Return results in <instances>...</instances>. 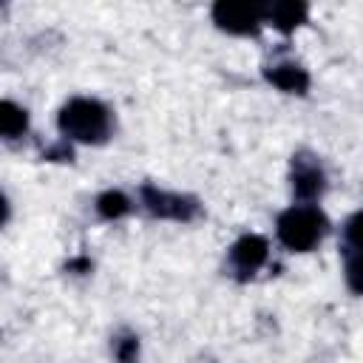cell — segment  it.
I'll return each instance as SVG.
<instances>
[{"instance_id": "6da1fadb", "label": "cell", "mask_w": 363, "mask_h": 363, "mask_svg": "<svg viewBox=\"0 0 363 363\" xmlns=\"http://www.w3.org/2000/svg\"><path fill=\"white\" fill-rule=\"evenodd\" d=\"M62 136L77 139V142H88V145H99L108 139L111 133V113L102 102L88 99V96H74L71 102L62 105L60 119H57Z\"/></svg>"}, {"instance_id": "7a4b0ae2", "label": "cell", "mask_w": 363, "mask_h": 363, "mask_svg": "<svg viewBox=\"0 0 363 363\" xmlns=\"http://www.w3.org/2000/svg\"><path fill=\"white\" fill-rule=\"evenodd\" d=\"M326 230H329V221L315 204H292L275 221L278 241L286 250H295V252H306L315 244H320Z\"/></svg>"}, {"instance_id": "3957f363", "label": "cell", "mask_w": 363, "mask_h": 363, "mask_svg": "<svg viewBox=\"0 0 363 363\" xmlns=\"http://www.w3.org/2000/svg\"><path fill=\"white\" fill-rule=\"evenodd\" d=\"M269 6H258V3H216L213 6V23L221 31L230 34H255L261 28V20L267 17Z\"/></svg>"}, {"instance_id": "277c9868", "label": "cell", "mask_w": 363, "mask_h": 363, "mask_svg": "<svg viewBox=\"0 0 363 363\" xmlns=\"http://www.w3.org/2000/svg\"><path fill=\"white\" fill-rule=\"evenodd\" d=\"M142 204L150 216H159V218H173V221H190L196 216V201L187 199V196H179V193H167V190H159L153 184H145L142 187Z\"/></svg>"}, {"instance_id": "5b68a950", "label": "cell", "mask_w": 363, "mask_h": 363, "mask_svg": "<svg viewBox=\"0 0 363 363\" xmlns=\"http://www.w3.org/2000/svg\"><path fill=\"white\" fill-rule=\"evenodd\" d=\"M267 255H269L267 238L252 235V233H250V235H241V238L230 247V264H233V269H235L241 278L258 272V269L264 267Z\"/></svg>"}, {"instance_id": "8992f818", "label": "cell", "mask_w": 363, "mask_h": 363, "mask_svg": "<svg viewBox=\"0 0 363 363\" xmlns=\"http://www.w3.org/2000/svg\"><path fill=\"white\" fill-rule=\"evenodd\" d=\"M323 184H326V176L318 162L303 159V156H298L292 162V190L298 199H303V201L318 199L323 193Z\"/></svg>"}, {"instance_id": "52a82bcc", "label": "cell", "mask_w": 363, "mask_h": 363, "mask_svg": "<svg viewBox=\"0 0 363 363\" xmlns=\"http://www.w3.org/2000/svg\"><path fill=\"white\" fill-rule=\"evenodd\" d=\"M267 79L286 94H306V88H309V74L295 62H278V65L267 68Z\"/></svg>"}, {"instance_id": "ba28073f", "label": "cell", "mask_w": 363, "mask_h": 363, "mask_svg": "<svg viewBox=\"0 0 363 363\" xmlns=\"http://www.w3.org/2000/svg\"><path fill=\"white\" fill-rule=\"evenodd\" d=\"M267 20H272V26L281 28V31H292L295 26H301L306 20V6L303 3H295V0L272 3L267 9Z\"/></svg>"}, {"instance_id": "9c48e42d", "label": "cell", "mask_w": 363, "mask_h": 363, "mask_svg": "<svg viewBox=\"0 0 363 363\" xmlns=\"http://www.w3.org/2000/svg\"><path fill=\"white\" fill-rule=\"evenodd\" d=\"M26 128H28L26 111H23L20 105H14V102L6 99V102L0 105V133H3L6 139H14V136H20Z\"/></svg>"}, {"instance_id": "30bf717a", "label": "cell", "mask_w": 363, "mask_h": 363, "mask_svg": "<svg viewBox=\"0 0 363 363\" xmlns=\"http://www.w3.org/2000/svg\"><path fill=\"white\" fill-rule=\"evenodd\" d=\"M130 210V199L125 196V193H119V190H108V193H102L99 199H96V213L102 216V218H119V216H125Z\"/></svg>"}, {"instance_id": "8fae6325", "label": "cell", "mask_w": 363, "mask_h": 363, "mask_svg": "<svg viewBox=\"0 0 363 363\" xmlns=\"http://www.w3.org/2000/svg\"><path fill=\"white\" fill-rule=\"evenodd\" d=\"M346 284L352 292L363 295V252H352L346 258Z\"/></svg>"}, {"instance_id": "7c38bea8", "label": "cell", "mask_w": 363, "mask_h": 363, "mask_svg": "<svg viewBox=\"0 0 363 363\" xmlns=\"http://www.w3.org/2000/svg\"><path fill=\"white\" fill-rule=\"evenodd\" d=\"M343 235H346V244H349L354 252H363V210L354 213V216L346 221Z\"/></svg>"}, {"instance_id": "4fadbf2b", "label": "cell", "mask_w": 363, "mask_h": 363, "mask_svg": "<svg viewBox=\"0 0 363 363\" xmlns=\"http://www.w3.org/2000/svg\"><path fill=\"white\" fill-rule=\"evenodd\" d=\"M136 349H139L136 340H133V337H125V340L116 343V357H119L122 363H133V360H136Z\"/></svg>"}]
</instances>
